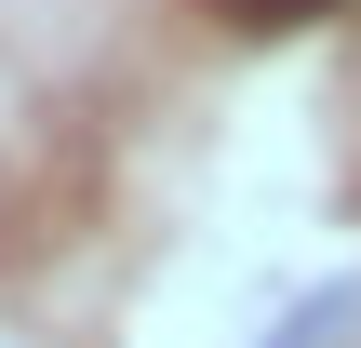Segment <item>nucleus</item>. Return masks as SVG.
<instances>
[{
    "label": "nucleus",
    "mask_w": 361,
    "mask_h": 348,
    "mask_svg": "<svg viewBox=\"0 0 361 348\" xmlns=\"http://www.w3.org/2000/svg\"><path fill=\"white\" fill-rule=\"evenodd\" d=\"M322 13H348V0H228L241 40H281V27H322Z\"/></svg>",
    "instance_id": "1"
}]
</instances>
